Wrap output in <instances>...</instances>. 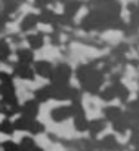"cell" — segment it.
Listing matches in <instances>:
<instances>
[{"label": "cell", "instance_id": "1", "mask_svg": "<svg viewBox=\"0 0 139 151\" xmlns=\"http://www.w3.org/2000/svg\"><path fill=\"white\" fill-rule=\"evenodd\" d=\"M3 150L5 151H21V147L14 144V142H5L3 144Z\"/></svg>", "mask_w": 139, "mask_h": 151}, {"label": "cell", "instance_id": "2", "mask_svg": "<svg viewBox=\"0 0 139 151\" xmlns=\"http://www.w3.org/2000/svg\"><path fill=\"white\" fill-rule=\"evenodd\" d=\"M0 129H2L3 132H6V133H11V130H12V124H9V122H3L2 124H0Z\"/></svg>", "mask_w": 139, "mask_h": 151}]
</instances>
